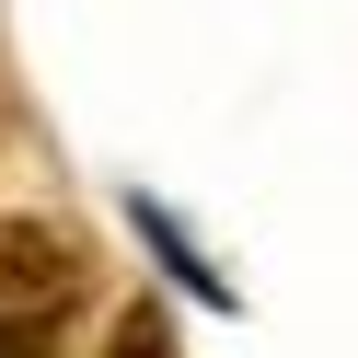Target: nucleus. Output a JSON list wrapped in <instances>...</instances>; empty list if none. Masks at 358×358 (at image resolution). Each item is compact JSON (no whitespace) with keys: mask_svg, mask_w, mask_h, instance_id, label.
<instances>
[{"mask_svg":"<svg viewBox=\"0 0 358 358\" xmlns=\"http://www.w3.org/2000/svg\"><path fill=\"white\" fill-rule=\"evenodd\" d=\"M81 289H93V255L58 220H0V358H58Z\"/></svg>","mask_w":358,"mask_h":358,"instance_id":"1","label":"nucleus"},{"mask_svg":"<svg viewBox=\"0 0 358 358\" xmlns=\"http://www.w3.org/2000/svg\"><path fill=\"white\" fill-rule=\"evenodd\" d=\"M104 358H173V312L162 301H127L116 335H104Z\"/></svg>","mask_w":358,"mask_h":358,"instance_id":"2","label":"nucleus"}]
</instances>
